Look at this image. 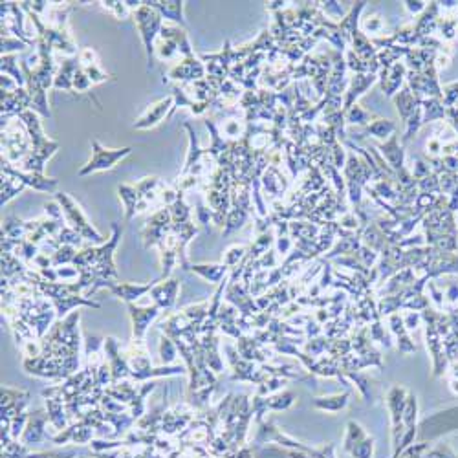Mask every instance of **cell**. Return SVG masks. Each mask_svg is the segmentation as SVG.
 <instances>
[{"instance_id": "obj_1", "label": "cell", "mask_w": 458, "mask_h": 458, "mask_svg": "<svg viewBox=\"0 0 458 458\" xmlns=\"http://www.w3.org/2000/svg\"><path fill=\"white\" fill-rule=\"evenodd\" d=\"M79 311H73L64 319H57L51 330L41 339V354L37 357H24V371L44 380H68L79 369Z\"/></svg>"}, {"instance_id": "obj_2", "label": "cell", "mask_w": 458, "mask_h": 458, "mask_svg": "<svg viewBox=\"0 0 458 458\" xmlns=\"http://www.w3.org/2000/svg\"><path fill=\"white\" fill-rule=\"evenodd\" d=\"M24 125H26L27 132H30V140H32V152L27 154L26 160L18 165V169L26 171V173L44 174L46 161L50 160L55 151L59 149V143L54 140H48L42 132L41 116L33 112V110H24L23 114H18V118Z\"/></svg>"}, {"instance_id": "obj_3", "label": "cell", "mask_w": 458, "mask_h": 458, "mask_svg": "<svg viewBox=\"0 0 458 458\" xmlns=\"http://www.w3.org/2000/svg\"><path fill=\"white\" fill-rule=\"evenodd\" d=\"M32 152V140L26 125L18 121L2 119V160L11 165H20Z\"/></svg>"}, {"instance_id": "obj_4", "label": "cell", "mask_w": 458, "mask_h": 458, "mask_svg": "<svg viewBox=\"0 0 458 458\" xmlns=\"http://www.w3.org/2000/svg\"><path fill=\"white\" fill-rule=\"evenodd\" d=\"M132 18L134 24L137 27V33L142 37L143 48H145V55H147V72H151L152 70V63H154L156 57V39L160 37L161 27H163V18L161 15L152 9L151 6L143 2L136 11H132Z\"/></svg>"}, {"instance_id": "obj_5", "label": "cell", "mask_w": 458, "mask_h": 458, "mask_svg": "<svg viewBox=\"0 0 458 458\" xmlns=\"http://www.w3.org/2000/svg\"><path fill=\"white\" fill-rule=\"evenodd\" d=\"M55 200L59 202L61 209H63L64 220H66V224L82 237V240H90V242L97 244H105V237L97 231L96 228H92V224L87 220L85 213L81 211L79 204L73 200L70 194L66 192H55Z\"/></svg>"}, {"instance_id": "obj_6", "label": "cell", "mask_w": 458, "mask_h": 458, "mask_svg": "<svg viewBox=\"0 0 458 458\" xmlns=\"http://www.w3.org/2000/svg\"><path fill=\"white\" fill-rule=\"evenodd\" d=\"M92 156L87 165H82L81 169L78 171L79 178H85L92 173H101V171L114 169L118 161H121L125 156H128L132 152V147H123V149H106L101 145L97 140H92Z\"/></svg>"}, {"instance_id": "obj_7", "label": "cell", "mask_w": 458, "mask_h": 458, "mask_svg": "<svg viewBox=\"0 0 458 458\" xmlns=\"http://www.w3.org/2000/svg\"><path fill=\"white\" fill-rule=\"evenodd\" d=\"M173 233V218H171L169 207L158 209L151 218L145 222V228L142 231L143 246L149 249L152 246H160L165 238Z\"/></svg>"}, {"instance_id": "obj_8", "label": "cell", "mask_w": 458, "mask_h": 458, "mask_svg": "<svg viewBox=\"0 0 458 458\" xmlns=\"http://www.w3.org/2000/svg\"><path fill=\"white\" fill-rule=\"evenodd\" d=\"M103 352L106 356V363L112 372V383H119V381L130 380L132 376V369L128 365V359L125 352L119 347V341L116 338H105V345H103Z\"/></svg>"}, {"instance_id": "obj_9", "label": "cell", "mask_w": 458, "mask_h": 458, "mask_svg": "<svg viewBox=\"0 0 458 458\" xmlns=\"http://www.w3.org/2000/svg\"><path fill=\"white\" fill-rule=\"evenodd\" d=\"M48 421H50V416H48L46 409H35V411L30 412L26 429H24L23 436H20L18 442L26 445V447H32V445L42 444L46 440H51V435L46 433V423Z\"/></svg>"}, {"instance_id": "obj_10", "label": "cell", "mask_w": 458, "mask_h": 458, "mask_svg": "<svg viewBox=\"0 0 458 458\" xmlns=\"http://www.w3.org/2000/svg\"><path fill=\"white\" fill-rule=\"evenodd\" d=\"M173 114H174V97L167 96L163 97V99L156 101V103L147 106L145 112L134 121L132 128H136V130H149V128L160 125L165 118H171Z\"/></svg>"}, {"instance_id": "obj_11", "label": "cell", "mask_w": 458, "mask_h": 458, "mask_svg": "<svg viewBox=\"0 0 458 458\" xmlns=\"http://www.w3.org/2000/svg\"><path fill=\"white\" fill-rule=\"evenodd\" d=\"M2 174H8L11 178H15L17 182L24 183L26 187H32L35 191L41 192H54L59 185V182L54 178H46L44 174H35V173H26L23 169H17L9 161L2 160Z\"/></svg>"}, {"instance_id": "obj_12", "label": "cell", "mask_w": 458, "mask_h": 458, "mask_svg": "<svg viewBox=\"0 0 458 458\" xmlns=\"http://www.w3.org/2000/svg\"><path fill=\"white\" fill-rule=\"evenodd\" d=\"M128 316H130V321H132V338L136 341H143L147 335V330L151 326L152 321L160 316V308L156 304H151V307H137L136 302H130L127 304Z\"/></svg>"}, {"instance_id": "obj_13", "label": "cell", "mask_w": 458, "mask_h": 458, "mask_svg": "<svg viewBox=\"0 0 458 458\" xmlns=\"http://www.w3.org/2000/svg\"><path fill=\"white\" fill-rule=\"evenodd\" d=\"M224 350L229 363H231V369H233V376H231V378H233L235 381H255V383H262L264 378L261 376V371H255L253 361L244 359V357L238 354L237 348L231 347V345H225Z\"/></svg>"}, {"instance_id": "obj_14", "label": "cell", "mask_w": 458, "mask_h": 458, "mask_svg": "<svg viewBox=\"0 0 458 458\" xmlns=\"http://www.w3.org/2000/svg\"><path fill=\"white\" fill-rule=\"evenodd\" d=\"M206 73L207 72L204 63L194 55V57L182 59L174 68H171L169 79L171 81H178L180 85H182V82H197L200 81V79H206Z\"/></svg>"}, {"instance_id": "obj_15", "label": "cell", "mask_w": 458, "mask_h": 458, "mask_svg": "<svg viewBox=\"0 0 458 458\" xmlns=\"http://www.w3.org/2000/svg\"><path fill=\"white\" fill-rule=\"evenodd\" d=\"M160 280H161V277H158V279L151 280V283H147V284L119 283V280H116V283L110 284L109 290H110V293L114 295V297L121 299L125 304H130V302H136L137 299H142L143 295H147V293H151L152 288H154L156 284L160 283Z\"/></svg>"}, {"instance_id": "obj_16", "label": "cell", "mask_w": 458, "mask_h": 458, "mask_svg": "<svg viewBox=\"0 0 458 458\" xmlns=\"http://www.w3.org/2000/svg\"><path fill=\"white\" fill-rule=\"evenodd\" d=\"M378 75L374 73H354V78L348 81V88L343 97V114L350 106L356 105V101L365 94L369 88L378 81Z\"/></svg>"}, {"instance_id": "obj_17", "label": "cell", "mask_w": 458, "mask_h": 458, "mask_svg": "<svg viewBox=\"0 0 458 458\" xmlns=\"http://www.w3.org/2000/svg\"><path fill=\"white\" fill-rule=\"evenodd\" d=\"M178 290H180L178 279L160 280L151 292L152 304H156L160 310H165V311L173 310L174 304H176V297H178Z\"/></svg>"}, {"instance_id": "obj_18", "label": "cell", "mask_w": 458, "mask_h": 458, "mask_svg": "<svg viewBox=\"0 0 458 458\" xmlns=\"http://www.w3.org/2000/svg\"><path fill=\"white\" fill-rule=\"evenodd\" d=\"M183 128H185L189 134V151L187 158H185V163H183L178 176H189V174H192L200 167L202 160H204V154H206V149H200V145H198V137L197 134H194V128H192L191 123L185 121Z\"/></svg>"}, {"instance_id": "obj_19", "label": "cell", "mask_w": 458, "mask_h": 458, "mask_svg": "<svg viewBox=\"0 0 458 458\" xmlns=\"http://www.w3.org/2000/svg\"><path fill=\"white\" fill-rule=\"evenodd\" d=\"M378 149H380L383 160L387 161V165L394 173L405 169V152H403V147H400L398 134H392L387 142L380 143Z\"/></svg>"}, {"instance_id": "obj_20", "label": "cell", "mask_w": 458, "mask_h": 458, "mask_svg": "<svg viewBox=\"0 0 458 458\" xmlns=\"http://www.w3.org/2000/svg\"><path fill=\"white\" fill-rule=\"evenodd\" d=\"M147 4L156 9L161 15L163 20H171L174 26L185 27V18H183V4L182 0H165V2H158V0H147Z\"/></svg>"}, {"instance_id": "obj_21", "label": "cell", "mask_w": 458, "mask_h": 458, "mask_svg": "<svg viewBox=\"0 0 458 458\" xmlns=\"http://www.w3.org/2000/svg\"><path fill=\"white\" fill-rule=\"evenodd\" d=\"M81 68L78 57H68L57 68V73H55V81L54 88L55 90H64V92H73V75L75 72Z\"/></svg>"}, {"instance_id": "obj_22", "label": "cell", "mask_w": 458, "mask_h": 458, "mask_svg": "<svg viewBox=\"0 0 458 458\" xmlns=\"http://www.w3.org/2000/svg\"><path fill=\"white\" fill-rule=\"evenodd\" d=\"M288 183H290L288 180L284 178L283 174H280L279 167H275V165H270L261 178L262 187L270 192L271 197H277V198L284 197V192H286V189H288Z\"/></svg>"}, {"instance_id": "obj_23", "label": "cell", "mask_w": 458, "mask_h": 458, "mask_svg": "<svg viewBox=\"0 0 458 458\" xmlns=\"http://www.w3.org/2000/svg\"><path fill=\"white\" fill-rule=\"evenodd\" d=\"M191 271L200 275L202 279L207 280V283L220 284L228 279L231 268H228L224 262H220V264H192Z\"/></svg>"}, {"instance_id": "obj_24", "label": "cell", "mask_w": 458, "mask_h": 458, "mask_svg": "<svg viewBox=\"0 0 458 458\" xmlns=\"http://www.w3.org/2000/svg\"><path fill=\"white\" fill-rule=\"evenodd\" d=\"M46 411L50 416V423L57 433L68 429V412H66V405L63 400L59 398H44Z\"/></svg>"}, {"instance_id": "obj_25", "label": "cell", "mask_w": 458, "mask_h": 458, "mask_svg": "<svg viewBox=\"0 0 458 458\" xmlns=\"http://www.w3.org/2000/svg\"><path fill=\"white\" fill-rule=\"evenodd\" d=\"M394 103H396V109L400 112V118H402L403 123H407L409 118L414 114V110L420 106V101L416 99V96L412 94V90L407 87H403L402 90L394 96Z\"/></svg>"}, {"instance_id": "obj_26", "label": "cell", "mask_w": 458, "mask_h": 458, "mask_svg": "<svg viewBox=\"0 0 458 458\" xmlns=\"http://www.w3.org/2000/svg\"><path fill=\"white\" fill-rule=\"evenodd\" d=\"M407 75V66L405 63H396L392 68L389 70V75L385 81H381V90L387 97H394L398 94L400 87H402L403 78Z\"/></svg>"}, {"instance_id": "obj_27", "label": "cell", "mask_w": 458, "mask_h": 458, "mask_svg": "<svg viewBox=\"0 0 458 458\" xmlns=\"http://www.w3.org/2000/svg\"><path fill=\"white\" fill-rule=\"evenodd\" d=\"M118 192L119 198L123 200L125 220L130 222V220L137 215L136 207L137 204H140V200H142V197H140V192L136 191V185H132V183H121L118 187Z\"/></svg>"}, {"instance_id": "obj_28", "label": "cell", "mask_w": 458, "mask_h": 458, "mask_svg": "<svg viewBox=\"0 0 458 458\" xmlns=\"http://www.w3.org/2000/svg\"><path fill=\"white\" fill-rule=\"evenodd\" d=\"M0 72L2 75H8V78L15 79L20 88H26V78H24L23 68H18L17 63V55H2V61H0Z\"/></svg>"}, {"instance_id": "obj_29", "label": "cell", "mask_w": 458, "mask_h": 458, "mask_svg": "<svg viewBox=\"0 0 458 458\" xmlns=\"http://www.w3.org/2000/svg\"><path fill=\"white\" fill-rule=\"evenodd\" d=\"M421 110H423V125L444 119L447 116V109L444 106V103H440V99L436 97H429V99L420 101Z\"/></svg>"}, {"instance_id": "obj_30", "label": "cell", "mask_w": 458, "mask_h": 458, "mask_svg": "<svg viewBox=\"0 0 458 458\" xmlns=\"http://www.w3.org/2000/svg\"><path fill=\"white\" fill-rule=\"evenodd\" d=\"M26 270L27 266L13 253H2V279L11 280L18 275H23Z\"/></svg>"}, {"instance_id": "obj_31", "label": "cell", "mask_w": 458, "mask_h": 458, "mask_svg": "<svg viewBox=\"0 0 458 458\" xmlns=\"http://www.w3.org/2000/svg\"><path fill=\"white\" fill-rule=\"evenodd\" d=\"M249 215H252V213H247L246 209H240V207H231V211L228 213V218H225L222 235H224V237H229V235L233 233V231H237V229L242 228L247 220H249Z\"/></svg>"}, {"instance_id": "obj_32", "label": "cell", "mask_w": 458, "mask_h": 458, "mask_svg": "<svg viewBox=\"0 0 458 458\" xmlns=\"http://www.w3.org/2000/svg\"><path fill=\"white\" fill-rule=\"evenodd\" d=\"M365 132L371 134L372 137H378V140H385V142H387V137L396 134V123H392L390 119L376 118L369 127H365Z\"/></svg>"}, {"instance_id": "obj_33", "label": "cell", "mask_w": 458, "mask_h": 458, "mask_svg": "<svg viewBox=\"0 0 458 458\" xmlns=\"http://www.w3.org/2000/svg\"><path fill=\"white\" fill-rule=\"evenodd\" d=\"M374 116L369 110L363 109L361 105H354L345 112V123L347 125H359V127H369L374 121Z\"/></svg>"}, {"instance_id": "obj_34", "label": "cell", "mask_w": 458, "mask_h": 458, "mask_svg": "<svg viewBox=\"0 0 458 458\" xmlns=\"http://www.w3.org/2000/svg\"><path fill=\"white\" fill-rule=\"evenodd\" d=\"M26 189V185L20 182H17L15 178L8 176V174H2V197H0V206L4 207L9 200H13L18 192H23Z\"/></svg>"}, {"instance_id": "obj_35", "label": "cell", "mask_w": 458, "mask_h": 458, "mask_svg": "<svg viewBox=\"0 0 458 458\" xmlns=\"http://www.w3.org/2000/svg\"><path fill=\"white\" fill-rule=\"evenodd\" d=\"M156 55H158V59L161 61H174L176 57H182V50H180V46L176 44V42L167 41V39H160L158 44H156Z\"/></svg>"}, {"instance_id": "obj_36", "label": "cell", "mask_w": 458, "mask_h": 458, "mask_svg": "<svg viewBox=\"0 0 458 458\" xmlns=\"http://www.w3.org/2000/svg\"><path fill=\"white\" fill-rule=\"evenodd\" d=\"M169 211H171V218H173V224L178 225V224H185V222H191V207L185 204L183 194L169 207Z\"/></svg>"}, {"instance_id": "obj_37", "label": "cell", "mask_w": 458, "mask_h": 458, "mask_svg": "<svg viewBox=\"0 0 458 458\" xmlns=\"http://www.w3.org/2000/svg\"><path fill=\"white\" fill-rule=\"evenodd\" d=\"M178 356V347L174 345V341L171 338H167L165 334H161L160 338V359L161 365H173L174 359Z\"/></svg>"}, {"instance_id": "obj_38", "label": "cell", "mask_w": 458, "mask_h": 458, "mask_svg": "<svg viewBox=\"0 0 458 458\" xmlns=\"http://www.w3.org/2000/svg\"><path fill=\"white\" fill-rule=\"evenodd\" d=\"M317 6H319V11H323L328 17V20L335 24H338V20L341 23L347 17V11L341 6V2H317Z\"/></svg>"}, {"instance_id": "obj_39", "label": "cell", "mask_w": 458, "mask_h": 458, "mask_svg": "<svg viewBox=\"0 0 458 458\" xmlns=\"http://www.w3.org/2000/svg\"><path fill=\"white\" fill-rule=\"evenodd\" d=\"M75 255H78V249L73 246H61L59 249L51 255V266H54V268H61V266L72 264Z\"/></svg>"}, {"instance_id": "obj_40", "label": "cell", "mask_w": 458, "mask_h": 458, "mask_svg": "<svg viewBox=\"0 0 458 458\" xmlns=\"http://www.w3.org/2000/svg\"><path fill=\"white\" fill-rule=\"evenodd\" d=\"M26 48H27L26 42H23L20 39L11 35V33L2 32V55H11L15 54V51L26 50Z\"/></svg>"}, {"instance_id": "obj_41", "label": "cell", "mask_w": 458, "mask_h": 458, "mask_svg": "<svg viewBox=\"0 0 458 458\" xmlns=\"http://www.w3.org/2000/svg\"><path fill=\"white\" fill-rule=\"evenodd\" d=\"M247 252H249V249H247L246 246H233V247H229L228 252L224 253V264L228 266V268H231V270H233L235 266H238V262H242L244 259H246V255H247Z\"/></svg>"}, {"instance_id": "obj_42", "label": "cell", "mask_w": 458, "mask_h": 458, "mask_svg": "<svg viewBox=\"0 0 458 458\" xmlns=\"http://www.w3.org/2000/svg\"><path fill=\"white\" fill-rule=\"evenodd\" d=\"M383 27H385V20L378 13L369 15V17L361 20L363 33H378V35H385Z\"/></svg>"}, {"instance_id": "obj_43", "label": "cell", "mask_w": 458, "mask_h": 458, "mask_svg": "<svg viewBox=\"0 0 458 458\" xmlns=\"http://www.w3.org/2000/svg\"><path fill=\"white\" fill-rule=\"evenodd\" d=\"M347 405V394L343 396H335V398H317L316 407L328 409V411H339Z\"/></svg>"}, {"instance_id": "obj_44", "label": "cell", "mask_w": 458, "mask_h": 458, "mask_svg": "<svg viewBox=\"0 0 458 458\" xmlns=\"http://www.w3.org/2000/svg\"><path fill=\"white\" fill-rule=\"evenodd\" d=\"M79 64L81 68H88V66H99V55L94 48H82L78 54Z\"/></svg>"}, {"instance_id": "obj_45", "label": "cell", "mask_w": 458, "mask_h": 458, "mask_svg": "<svg viewBox=\"0 0 458 458\" xmlns=\"http://www.w3.org/2000/svg\"><path fill=\"white\" fill-rule=\"evenodd\" d=\"M457 26L458 18H438V24H436V27H438L440 32H442V35H444V39H447V41L454 39V35H457Z\"/></svg>"}, {"instance_id": "obj_46", "label": "cell", "mask_w": 458, "mask_h": 458, "mask_svg": "<svg viewBox=\"0 0 458 458\" xmlns=\"http://www.w3.org/2000/svg\"><path fill=\"white\" fill-rule=\"evenodd\" d=\"M99 4L105 9H109V11H112L119 20L128 15V8L125 6V2H121V0H103V2H99Z\"/></svg>"}, {"instance_id": "obj_47", "label": "cell", "mask_w": 458, "mask_h": 458, "mask_svg": "<svg viewBox=\"0 0 458 458\" xmlns=\"http://www.w3.org/2000/svg\"><path fill=\"white\" fill-rule=\"evenodd\" d=\"M442 99H444L445 109H453L454 103L458 101V81L445 85V87H444V96H442Z\"/></svg>"}, {"instance_id": "obj_48", "label": "cell", "mask_w": 458, "mask_h": 458, "mask_svg": "<svg viewBox=\"0 0 458 458\" xmlns=\"http://www.w3.org/2000/svg\"><path fill=\"white\" fill-rule=\"evenodd\" d=\"M92 88V81L88 79V75L85 73V70L79 68L73 75V90L75 92H88Z\"/></svg>"}, {"instance_id": "obj_49", "label": "cell", "mask_w": 458, "mask_h": 458, "mask_svg": "<svg viewBox=\"0 0 458 458\" xmlns=\"http://www.w3.org/2000/svg\"><path fill=\"white\" fill-rule=\"evenodd\" d=\"M412 163H414V167H412V178L416 180H421V178H426V176H429L431 173H433V171H431V165L427 163V161H423V160H420V158H414V160H412Z\"/></svg>"}, {"instance_id": "obj_50", "label": "cell", "mask_w": 458, "mask_h": 458, "mask_svg": "<svg viewBox=\"0 0 458 458\" xmlns=\"http://www.w3.org/2000/svg\"><path fill=\"white\" fill-rule=\"evenodd\" d=\"M82 70H85V73H87L88 79L92 81V85H99V82H105L112 78V75H109L106 72H103L101 66H88V68H82Z\"/></svg>"}, {"instance_id": "obj_51", "label": "cell", "mask_w": 458, "mask_h": 458, "mask_svg": "<svg viewBox=\"0 0 458 458\" xmlns=\"http://www.w3.org/2000/svg\"><path fill=\"white\" fill-rule=\"evenodd\" d=\"M197 216L200 224H209L211 220H213V216H215V213H213V209H211L209 206H206L204 202H198Z\"/></svg>"}, {"instance_id": "obj_52", "label": "cell", "mask_w": 458, "mask_h": 458, "mask_svg": "<svg viewBox=\"0 0 458 458\" xmlns=\"http://www.w3.org/2000/svg\"><path fill=\"white\" fill-rule=\"evenodd\" d=\"M403 6H405V9L412 15L421 13V11H426L427 9V2H421V0H416V2H403Z\"/></svg>"}, {"instance_id": "obj_53", "label": "cell", "mask_w": 458, "mask_h": 458, "mask_svg": "<svg viewBox=\"0 0 458 458\" xmlns=\"http://www.w3.org/2000/svg\"><path fill=\"white\" fill-rule=\"evenodd\" d=\"M0 87H2V92H15L17 88H20L17 82H15V79L8 78V75H2V78H0Z\"/></svg>"}, {"instance_id": "obj_54", "label": "cell", "mask_w": 458, "mask_h": 458, "mask_svg": "<svg viewBox=\"0 0 458 458\" xmlns=\"http://www.w3.org/2000/svg\"><path fill=\"white\" fill-rule=\"evenodd\" d=\"M292 247V240H290L286 235H280V237H277V249H279V253H288V249Z\"/></svg>"}, {"instance_id": "obj_55", "label": "cell", "mask_w": 458, "mask_h": 458, "mask_svg": "<svg viewBox=\"0 0 458 458\" xmlns=\"http://www.w3.org/2000/svg\"><path fill=\"white\" fill-rule=\"evenodd\" d=\"M447 118L449 121H451V125H453V128L458 132V109L457 106H453V109H447Z\"/></svg>"}]
</instances>
